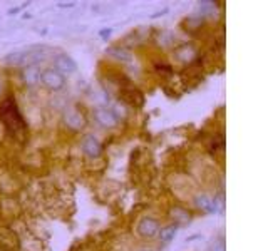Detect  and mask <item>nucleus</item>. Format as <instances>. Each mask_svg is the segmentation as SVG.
Masks as SVG:
<instances>
[{
  "mask_svg": "<svg viewBox=\"0 0 268 251\" xmlns=\"http://www.w3.org/2000/svg\"><path fill=\"white\" fill-rule=\"evenodd\" d=\"M54 65H56V70H59L62 75L76 72V69H77L76 60H74L71 55H67V54L56 55V59H54Z\"/></svg>",
  "mask_w": 268,
  "mask_h": 251,
  "instance_id": "6",
  "label": "nucleus"
},
{
  "mask_svg": "<svg viewBox=\"0 0 268 251\" xmlns=\"http://www.w3.org/2000/svg\"><path fill=\"white\" fill-rule=\"evenodd\" d=\"M211 251H226V248H225V239H223V238H218L215 243H213Z\"/></svg>",
  "mask_w": 268,
  "mask_h": 251,
  "instance_id": "14",
  "label": "nucleus"
},
{
  "mask_svg": "<svg viewBox=\"0 0 268 251\" xmlns=\"http://www.w3.org/2000/svg\"><path fill=\"white\" fill-rule=\"evenodd\" d=\"M138 233H140V236H143V238H148V239L156 238L158 233H160V223H158V219L146 216V218H143L140 221V224H138Z\"/></svg>",
  "mask_w": 268,
  "mask_h": 251,
  "instance_id": "4",
  "label": "nucleus"
},
{
  "mask_svg": "<svg viewBox=\"0 0 268 251\" xmlns=\"http://www.w3.org/2000/svg\"><path fill=\"white\" fill-rule=\"evenodd\" d=\"M176 229H178V226H176V224H170V226H165V228H160V233H158V238H160V239L163 241V243H170L171 239H175Z\"/></svg>",
  "mask_w": 268,
  "mask_h": 251,
  "instance_id": "10",
  "label": "nucleus"
},
{
  "mask_svg": "<svg viewBox=\"0 0 268 251\" xmlns=\"http://www.w3.org/2000/svg\"><path fill=\"white\" fill-rule=\"evenodd\" d=\"M0 120L6 124V128L14 136H19L26 131V120H24L21 110H19V105L12 95L6 100H2V104H0Z\"/></svg>",
  "mask_w": 268,
  "mask_h": 251,
  "instance_id": "1",
  "label": "nucleus"
},
{
  "mask_svg": "<svg viewBox=\"0 0 268 251\" xmlns=\"http://www.w3.org/2000/svg\"><path fill=\"white\" fill-rule=\"evenodd\" d=\"M171 216L175 218V221H180V223H190V219H191V216L188 211H185L183 208H175V209H171Z\"/></svg>",
  "mask_w": 268,
  "mask_h": 251,
  "instance_id": "13",
  "label": "nucleus"
},
{
  "mask_svg": "<svg viewBox=\"0 0 268 251\" xmlns=\"http://www.w3.org/2000/svg\"><path fill=\"white\" fill-rule=\"evenodd\" d=\"M195 204H196V208L206 211V213H216V211H218L216 199L208 198L206 194H198L195 198Z\"/></svg>",
  "mask_w": 268,
  "mask_h": 251,
  "instance_id": "8",
  "label": "nucleus"
},
{
  "mask_svg": "<svg viewBox=\"0 0 268 251\" xmlns=\"http://www.w3.org/2000/svg\"><path fill=\"white\" fill-rule=\"evenodd\" d=\"M94 119H96V122L99 126H102V128H114V126H117L119 122L117 114L114 112L112 109H107V107L94 109Z\"/></svg>",
  "mask_w": 268,
  "mask_h": 251,
  "instance_id": "3",
  "label": "nucleus"
},
{
  "mask_svg": "<svg viewBox=\"0 0 268 251\" xmlns=\"http://www.w3.org/2000/svg\"><path fill=\"white\" fill-rule=\"evenodd\" d=\"M0 90H2V85H0Z\"/></svg>",
  "mask_w": 268,
  "mask_h": 251,
  "instance_id": "15",
  "label": "nucleus"
},
{
  "mask_svg": "<svg viewBox=\"0 0 268 251\" xmlns=\"http://www.w3.org/2000/svg\"><path fill=\"white\" fill-rule=\"evenodd\" d=\"M41 82L51 90H61L66 85V77L56 69H44L41 72Z\"/></svg>",
  "mask_w": 268,
  "mask_h": 251,
  "instance_id": "2",
  "label": "nucleus"
},
{
  "mask_svg": "<svg viewBox=\"0 0 268 251\" xmlns=\"http://www.w3.org/2000/svg\"><path fill=\"white\" fill-rule=\"evenodd\" d=\"M6 62L9 65H22L24 64V50H16V52H11L6 55Z\"/></svg>",
  "mask_w": 268,
  "mask_h": 251,
  "instance_id": "12",
  "label": "nucleus"
},
{
  "mask_svg": "<svg viewBox=\"0 0 268 251\" xmlns=\"http://www.w3.org/2000/svg\"><path fill=\"white\" fill-rule=\"evenodd\" d=\"M82 151H84V154L89 156V158H99V156H101V151H102V146L96 136L89 134L82 141Z\"/></svg>",
  "mask_w": 268,
  "mask_h": 251,
  "instance_id": "7",
  "label": "nucleus"
},
{
  "mask_svg": "<svg viewBox=\"0 0 268 251\" xmlns=\"http://www.w3.org/2000/svg\"><path fill=\"white\" fill-rule=\"evenodd\" d=\"M22 77L29 85H36L37 82H41V70H39L37 65H27Z\"/></svg>",
  "mask_w": 268,
  "mask_h": 251,
  "instance_id": "9",
  "label": "nucleus"
},
{
  "mask_svg": "<svg viewBox=\"0 0 268 251\" xmlns=\"http://www.w3.org/2000/svg\"><path fill=\"white\" fill-rule=\"evenodd\" d=\"M106 52H107L109 55H112L114 59H117V60H124V62H129V60L132 59V54L129 52V50L122 49V47H111V49H107Z\"/></svg>",
  "mask_w": 268,
  "mask_h": 251,
  "instance_id": "11",
  "label": "nucleus"
},
{
  "mask_svg": "<svg viewBox=\"0 0 268 251\" xmlns=\"http://www.w3.org/2000/svg\"><path fill=\"white\" fill-rule=\"evenodd\" d=\"M64 120H66L67 128H71L74 131H79L84 128V124H86V119H84L82 112L79 110L77 107H69L66 109V112H64Z\"/></svg>",
  "mask_w": 268,
  "mask_h": 251,
  "instance_id": "5",
  "label": "nucleus"
}]
</instances>
